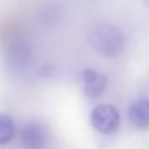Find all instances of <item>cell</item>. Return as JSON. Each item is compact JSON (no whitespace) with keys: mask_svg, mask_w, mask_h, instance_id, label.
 Instances as JSON below:
<instances>
[{"mask_svg":"<svg viewBox=\"0 0 149 149\" xmlns=\"http://www.w3.org/2000/svg\"><path fill=\"white\" fill-rule=\"evenodd\" d=\"M89 45L106 58H118L126 49V37L118 26L109 22H94L88 28Z\"/></svg>","mask_w":149,"mask_h":149,"instance_id":"1","label":"cell"},{"mask_svg":"<svg viewBox=\"0 0 149 149\" xmlns=\"http://www.w3.org/2000/svg\"><path fill=\"white\" fill-rule=\"evenodd\" d=\"M90 123L93 128L100 134L114 135L120 127V114L113 105H98L90 114Z\"/></svg>","mask_w":149,"mask_h":149,"instance_id":"2","label":"cell"},{"mask_svg":"<svg viewBox=\"0 0 149 149\" xmlns=\"http://www.w3.org/2000/svg\"><path fill=\"white\" fill-rule=\"evenodd\" d=\"M79 81L84 94L89 98H95L101 95L107 86V77L92 68L82 70L79 74Z\"/></svg>","mask_w":149,"mask_h":149,"instance_id":"3","label":"cell"},{"mask_svg":"<svg viewBox=\"0 0 149 149\" xmlns=\"http://www.w3.org/2000/svg\"><path fill=\"white\" fill-rule=\"evenodd\" d=\"M20 143L25 149H43L47 143V134L39 124L29 123L21 130Z\"/></svg>","mask_w":149,"mask_h":149,"instance_id":"4","label":"cell"},{"mask_svg":"<svg viewBox=\"0 0 149 149\" xmlns=\"http://www.w3.org/2000/svg\"><path fill=\"white\" fill-rule=\"evenodd\" d=\"M128 119L139 130L149 128V100L139 98L128 109Z\"/></svg>","mask_w":149,"mask_h":149,"instance_id":"5","label":"cell"},{"mask_svg":"<svg viewBox=\"0 0 149 149\" xmlns=\"http://www.w3.org/2000/svg\"><path fill=\"white\" fill-rule=\"evenodd\" d=\"M16 127L10 116L0 114V145H5L15 137Z\"/></svg>","mask_w":149,"mask_h":149,"instance_id":"6","label":"cell"},{"mask_svg":"<svg viewBox=\"0 0 149 149\" xmlns=\"http://www.w3.org/2000/svg\"><path fill=\"white\" fill-rule=\"evenodd\" d=\"M143 1H144L145 7H147V8H148V9H149V0H143Z\"/></svg>","mask_w":149,"mask_h":149,"instance_id":"7","label":"cell"}]
</instances>
